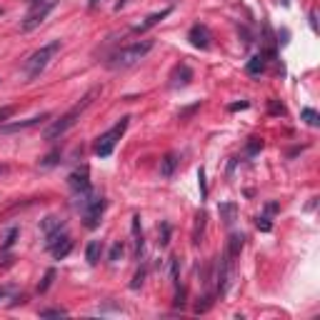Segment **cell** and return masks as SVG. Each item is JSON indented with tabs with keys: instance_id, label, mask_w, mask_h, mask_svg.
<instances>
[{
	"instance_id": "1",
	"label": "cell",
	"mask_w": 320,
	"mask_h": 320,
	"mask_svg": "<svg viewBox=\"0 0 320 320\" xmlns=\"http://www.w3.org/2000/svg\"><path fill=\"white\" fill-rule=\"evenodd\" d=\"M95 95H98V88H95V90H90V93H85V95H83V98H80V100H78V103H75V105L70 108L68 113L60 115V118H58V120H55L53 125H48L45 133H43V138L53 143V140H58V138L65 135L70 128H73V125H75V123L80 120V115H83L85 110H88V108H90V103H93V98H95Z\"/></svg>"
},
{
	"instance_id": "2",
	"label": "cell",
	"mask_w": 320,
	"mask_h": 320,
	"mask_svg": "<svg viewBox=\"0 0 320 320\" xmlns=\"http://www.w3.org/2000/svg\"><path fill=\"white\" fill-rule=\"evenodd\" d=\"M153 40H138V43H130V45L120 48V50H115L113 55L108 58V68L110 70H128L138 65L150 50H153Z\"/></svg>"
},
{
	"instance_id": "3",
	"label": "cell",
	"mask_w": 320,
	"mask_h": 320,
	"mask_svg": "<svg viewBox=\"0 0 320 320\" xmlns=\"http://www.w3.org/2000/svg\"><path fill=\"white\" fill-rule=\"evenodd\" d=\"M78 210H80V215H83V225L88 230H95L100 225V220H103V213H105V198L100 195V193H83V195H78Z\"/></svg>"
},
{
	"instance_id": "4",
	"label": "cell",
	"mask_w": 320,
	"mask_h": 320,
	"mask_svg": "<svg viewBox=\"0 0 320 320\" xmlns=\"http://www.w3.org/2000/svg\"><path fill=\"white\" fill-rule=\"evenodd\" d=\"M60 53V40H50L45 45H40L28 60L23 63V73L25 78H30V80H35V78H40V73L50 65V60L55 58Z\"/></svg>"
},
{
	"instance_id": "5",
	"label": "cell",
	"mask_w": 320,
	"mask_h": 320,
	"mask_svg": "<svg viewBox=\"0 0 320 320\" xmlns=\"http://www.w3.org/2000/svg\"><path fill=\"white\" fill-rule=\"evenodd\" d=\"M128 125H130V115H123V118L115 123L110 130H105V133H100V135L95 138L93 153H95L98 158H110V155H113V150H115V145H118V140L125 135Z\"/></svg>"
},
{
	"instance_id": "6",
	"label": "cell",
	"mask_w": 320,
	"mask_h": 320,
	"mask_svg": "<svg viewBox=\"0 0 320 320\" xmlns=\"http://www.w3.org/2000/svg\"><path fill=\"white\" fill-rule=\"evenodd\" d=\"M55 5H58V0H35V3H30V10H28V15H25L23 20V33H30V30H35L38 25L45 20L48 15L55 10Z\"/></svg>"
},
{
	"instance_id": "7",
	"label": "cell",
	"mask_w": 320,
	"mask_h": 320,
	"mask_svg": "<svg viewBox=\"0 0 320 320\" xmlns=\"http://www.w3.org/2000/svg\"><path fill=\"white\" fill-rule=\"evenodd\" d=\"M68 185H70V190H73L75 195H83V193L93 190L90 188V168H88V165L75 168V170L68 175Z\"/></svg>"
},
{
	"instance_id": "8",
	"label": "cell",
	"mask_w": 320,
	"mask_h": 320,
	"mask_svg": "<svg viewBox=\"0 0 320 320\" xmlns=\"http://www.w3.org/2000/svg\"><path fill=\"white\" fill-rule=\"evenodd\" d=\"M188 40H190V45L198 48V50H208L210 40H213V33H210V28L205 23H195L188 30Z\"/></svg>"
},
{
	"instance_id": "9",
	"label": "cell",
	"mask_w": 320,
	"mask_h": 320,
	"mask_svg": "<svg viewBox=\"0 0 320 320\" xmlns=\"http://www.w3.org/2000/svg\"><path fill=\"white\" fill-rule=\"evenodd\" d=\"M48 118H50V113H40V115L28 118V120H18V123H3V125H0V133H3V135H8V133H20V130H28V128L40 125V123L48 120Z\"/></svg>"
},
{
	"instance_id": "10",
	"label": "cell",
	"mask_w": 320,
	"mask_h": 320,
	"mask_svg": "<svg viewBox=\"0 0 320 320\" xmlns=\"http://www.w3.org/2000/svg\"><path fill=\"white\" fill-rule=\"evenodd\" d=\"M193 80V68L188 65V63H178L175 68H173V73H170V88H185L188 83Z\"/></svg>"
},
{
	"instance_id": "11",
	"label": "cell",
	"mask_w": 320,
	"mask_h": 320,
	"mask_svg": "<svg viewBox=\"0 0 320 320\" xmlns=\"http://www.w3.org/2000/svg\"><path fill=\"white\" fill-rule=\"evenodd\" d=\"M170 13H173V8H163V10H158V13H150L143 23H138L135 28H133V33H138V35H140V33H148V30H150V28H155L160 20H165Z\"/></svg>"
},
{
	"instance_id": "12",
	"label": "cell",
	"mask_w": 320,
	"mask_h": 320,
	"mask_svg": "<svg viewBox=\"0 0 320 320\" xmlns=\"http://www.w3.org/2000/svg\"><path fill=\"white\" fill-rule=\"evenodd\" d=\"M133 248H135V258L140 260L143 258V250H145V243H143V230H140V215H133Z\"/></svg>"
},
{
	"instance_id": "13",
	"label": "cell",
	"mask_w": 320,
	"mask_h": 320,
	"mask_svg": "<svg viewBox=\"0 0 320 320\" xmlns=\"http://www.w3.org/2000/svg\"><path fill=\"white\" fill-rule=\"evenodd\" d=\"M243 245H245V235H243V233H230L228 245H225V253H228L230 258H238L240 250H243Z\"/></svg>"
},
{
	"instance_id": "14",
	"label": "cell",
	"mask_w": 320,
	"mask_h": 320,
	"mask_svg": "<svg viewBox=\"0 0 320 320\" xmlns=\"http://www.w3.org/2000/svg\"><path fill=\"white\" fill-rule=\"evenodd\" d=\"M178 163H180V160H178V155H175V153H168L165 158L160 160V175H163V178H173V175H175V168H178Z\"/></svg>"
},
{
	"instance_id": "15",
	"label": "cell",
	"mask_w": 320,
	"mask_h": 320,
	"mask_svg": "<svg viewBox=\"0 0 320 320\" xmlns=\"http://www.w3.org/2000/svg\"><path fill=\"white\" fill-rule=\"evenodd\" d=\"M218 213H220V220L225 223V225H233L235 223V218H238V205L228 200V203H220L218 205Z\"/></svg>"
},
{
	"instance_id": "16",
	"label": "cell",
	"mask_w": 320,
	"mask_h": 320,
	"mask_svg": "<svg viewBox=\"0 0 320 320\" xmlns=\"http://www.w3.org/2000/svg\"><path fill=\"white\" fill-rule=\"evenodd\" d=\"M265 60H268V58H265L263 50H260L258 55H253L250 60L245 63V73H248V75H260V73L265 70Z\"/></svg>"
},
{
	"instance_id": "17",
	"label": "cell",
	"mask_w": 320,
	"mask_h": 320,
	"mask_svg": "<svg viewBox=\"0 0 320 320\" xmlns=\"http://www.w3.org/2000/svg\"><path fill=\"white\" fill-rule=\"evenodd\" d=\"M70 250H73V240H70V235H68L65 240H60L58 245H53L48 253H50L55 260H63V258H68V255H70Z\"/></svg>"
},
{
	"instance_id": "18",
	"label": "cell",
	"mask_w": 320,
	"mask_h": 320,
	"mask_svg": "<svg viewBox=\"0 0 320 320\" xmlns=\"http://www.w3.org/2000/svg\"><path fill=\"white\" fill-rule=\"evenodd\" d=\"M100 255H103V240H90L88 248H85V260H88L90 265H98Z\"/></svg>"
},
{
	"instance_id": "19",
	"label": "cell",
	"mask_w": 320,
	"mask_h": 320,
	"mask_svg": "<svg viewBox=\"0 0 320 320\" xmlns=\"http://www.w3.org/2000/svg\"><path fill=\"white\" fill-rule=\"evenodd\" d=\"M205 220H208V215L200 210L195 215V228H193V243L195 245H200V238H203V230H205Z\"/></svg>"
},
{
	"instance_id": "20",
	"label": "cell",
	"mask_w": 320,
	"mask_h": 320,
	"mask_svg": "<svg viewBox=\"0 0 320 320\" xmlns=\"http://www.w3.org/2000/svg\"><path fill=\"white\" fill-rule=\"evenodd\" d=\"M68 238V230H65V225L63 228H58V230H53V233H48L45 235V250H50L53 245H58L60 240H65Z\"/></svg>"
},
{
	"instance_id": "21",
	"label": "cell",
	"mask_w": 320,
	"mask_h": 320,
	"mask_svg": "<svg viewBox=\"0 0 320 320\" xmlns=\"http://www.w3.org/2000/svg\"><path fill=\"white\" fill-rule=\"evenodd\" d=\"M65 223H63V218H58V215H48L45 220H40V230L43 233H53V230H58V228H63Z\"/></svg>"
},
{
	"instance_id": "22",
	"label": "cell",
	"mask_w": 320,
	"mask_h": 320,
	"mask_svg": "<svg viewBox=\"0 0 320 320\" xmlns=\"http://www.w3.org/2000/svg\"><path fill=\"white\" fill-rule=\"evenodd\" d=\"M300 118H303L310 128H318L320 125V115H318V110H313V108H303V110H300Z\"/></svg>"
},
{
	"instance_id": "23",
	"label": "cell",
	"mask_w": 320,
	"mask_h": 320,
	"mask_svg": "<svg viewBox=\"0 0 320 320\" xmlns=\"http://www.w3.org/2000/svg\"><path fill=\"white\" fill-rule=\"evenodd\" d=\"M18 235H20V230L18 228H10L8 233H5V238H3V245H0V250H10L13 245H15V240H18Z\"/></svg>"
},
{
	"instance_id": "24",
	"label": "cell",
	"mask_w": 320,
	"mask_h": 320,
	"mask_svg": "<svg viewBox=\"0 0 320 320\" xmlns=\"http://www.w3.org/2000/svg\"><path fill=\"white\" fill-rule=\"evenodd\" d=\"M263 150V138H248V145H245V155L253 158L255 153Z\"/></svg>"
},
{
	"instance_id": "25",
	"label": "cell",
	"mask_w": 320,
	"mask_h": 320,
	"mask_svg": "<svg viewBox=\"0 0 320 320\" xmlns=\"http://www.w3.org/2000/svg\"><path fill=\"white\" fill-rule=\"evenodd\" d=\"M168 243H170V223H163L158 233V245L160 248H168Z\"/></svg>"
},
{
	"instance_id": "26",
	"label": "cell",
	"mask_w": 320,
	"mask_h": 320,
	"mask_svg": "<svg viewBox=\"0 0 320 320\" xmlns=\"http://www.w3.org/2000/svg\"><path fill=\"white\" fill-rule=\"evenodd\" d=\"M40 318H68V310H63V308H45V310H40Z\"/></svg>"
},
{
	"instance_id": "27",
	"label": "cell",
	"mask_w": 320,
	"mask_h": 320,
	"mask_svg": "<svg viewBox=\"0 0 320 320\" xmlns=\"http://www.w3.org/2000/svg\"><path fill=\"white\" fill-rule=\"evenodd\" d=\"M123 253H125L123 243H115L113 248H110V255H108V260H110V263H118V260L123 258Z\"/></svg>"
},
{
	"instance_id": "28",
	"label": "cell",
	"mask_w": 320,
	"mask_h": 320,
	"mask_svg": "<svg viewBox=\"0 0 320 320\" xmlns=\"http://www.w3.org/2000/svg\"><path fill=\"white\" fill-rule=\"evenodd\" d=\"M200 105H203V103H193V105H190V108H185V110H180V113H178V120H188V118H190V115L195 113V110H200Z\"/></svg>"
},
{
	"instance_id": "29",
	"label": "cell",
	"mask_w": 320,
	"mask_h": 320,
	"mask_svg": "<svg viewBox=\"0 0 320 320\" xmlns=\"http://www.w3.org/2000/svg\"><path fill=\"white\" fill-rule=\"evenodd\" d=\"M58 158H60V150H53L50 155H45V158L40 160V168H50V165H55Z\"/></svg>"
},
{
	"instance_id": "30",
	"label": "cell",
	"mask_w": 320,
	"mask_h": 320,
	"mask_svg": "<svg viewBox=\"0 0 320 320\" xmlns=\"http://www.w3.org/2000/svg\"><path fill=\"white\" fill-rule=\"evenodd\" d=\"M178 270H180V258H170V278L178 285Z\"/></svg>"
},
{
	"instance_id": "31",
	"label": "cell",
	"mask_w": 320,
	"mask_h": 320,
	"mask_svg": "<svg viewBox=\"0 0 320 320\" xmlns=\"http://www.w3.org/2000/svg\"><path fill=\"white\" fill-rule=\"evenodd\" d=\"M53 278H55V270L50 268V270H48V273H45V278H43V283L38 285V290H40V293H45L48 288H50V283H53Z\"/></svg>"
},
{
	"instance_id": "32",
	"label": "cell",
	"mask_w": 320,
	"mask_h": 320,
	"mask_svg": "<svg viewBox=\"0 0 320 320\" xmlns=\"http://www.w3.org/2000/svg\"><path fill=\"white\" fill-rule=\"evenodd\" d=\"M255 225H258V230H263V233H270V230H273V225H270V218H265V215H260V218L255 220Z\"/></svg>"
},
{
	"instance_id": "33",
	"label": "cell",
	"mask_w": 320,
	"mask_h": 320,
	"mask_svg": "<svg viewBox=\"0 0 320 320\" xmlns=\"http://www.w3.org/2000/svg\"><path fill=\"white\" fill-rule=\"evenodd\" d=\"M198 185H200V195H203V200L208 198V185H205V170L200 168L198 170Z\"/></svg>"
},
{
	"instance_id": "34",
	"label": "cell",
	"mask_w": 320,
	"mask_h": 320,
	"mask_svg": "<svg viewBox=\"0 0 320 320\" xmlns=\"http://www.w3.org/2000/svg\"><path fill=\"white\" fill-rule=\"evenodd\" d=\"M143 280H145V268H140L135 273V278H133V283H130V290H138L140 285H143Z\"/></svg>"
},
{
	"instance_id": "35",
	"label": "cell",
	"mask_w": 320,
	"mask_h": 320,
	"mask_svg": "<svg viewBox=\"0 0 320 320\" xmlns=\"http://www.w3.org/2000/svg\"><path fill=\"white\" fill-rule=\"evenodd\" d=\"M15 115V105H8V108H0V125L5 123V120H10Z\"/></svg>"
},
{
	"instance_id": "36",
	"label": "cell",
	"mask_w": 320,
	"mask_h": 320,
	"mask_svg": "<svg viewBox=\"0 0 320 320\" xmlns=\"http://www.w3.org/2000/svg\"><path fill=\"white\" fill-rule=\"evenodd\" d=\"M268 105H270V113H273V115H283V113H285V108H283V105H278V100H270Z\"/></svg>"
},
{
	"instance_id": "37",
	"label": "cell",
	"mask_w": 320,
	"mask_h": 320,
	"mask_svg": "<svg viewBox=\"0 0 320 320\" xmlns=\"http://www.w3.org/2000/svg\"><path fill=\"white\" fill-rule=\"evenodd\" d=\"M248 105H250L248 100H240V103H233V105H230V113H238V110H245Z\"/></svg>"
},
{
	"instance_id": "38",
	"label": "cell",
	"mask_w": 320,
	"mask_h": 320,
	"mask_svg": "<svg viewBox=\"0 0 320 320\" xmlns=\"http://www.w3.org/2000/svg\"><path fill=\"white\" fill-rule=\"evenodd\" d=\"M10 293H13V288H0V300H5Z\"/></svg>"
},
{
	"instance_id": "39",
	"label": "cell",
	"mask_w": 320,
	"mask_h": 320,
	"mask_svg": "<svg viewBox=\"0 0 320 320\" xmlns=\"http://www.w3.org/2000/svg\"><path fill=\"white\" fill-rule=\"evenodd\" d=\"M310 25H313V30L318 33V23H315V13H310Z\"/></svg>"
},
{
	"instance_id": "40",
	"label": "cell",
	"mask_w": 320,
	"mask_h": 320,
	"mask_svg": "<svg viewBox=\"0 0 320 320\" xmlns=\"http://www.w3.org/2000/svg\"><path fill=\"white\" fill-rule=\"evenodd\" d=\"M98 5H100V0H90V3H88V8H90V10H95Z\"/></svg>"
},
{
	"instance_id": "41",
	"label": "cell",
	"mask_w": 320,
	"mask_h": 320,
	"mask_svg": "<svg viewBox=\"0 0 320 320\" xmlns=\"http://www.w3.org/2000/svg\"><path fill=\"white\" fill-rule=\"evenodd\" d=\"M265 210H268V213H275V210H278V205H275V203H268V208H265Z\"/></svg>"
},
{
	"instance_id": "42",
	"label": "cell",
	"mask_w": 320,
	"mask_h": 320,
	"mask_svg": "<svg viewBox=\"0 0 320 320\" xmlns=\"http://www.w3.org/2000/svg\"><path fill=\"white\" fill-rule=\"evenodd\" d=\"M280 3H283V5H290V0H280Z\"/></svg>"
}]
</instances>
